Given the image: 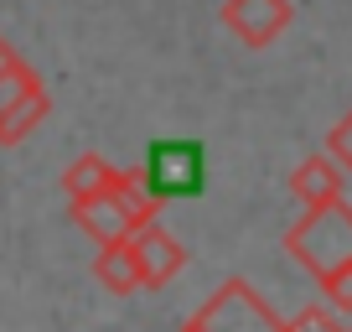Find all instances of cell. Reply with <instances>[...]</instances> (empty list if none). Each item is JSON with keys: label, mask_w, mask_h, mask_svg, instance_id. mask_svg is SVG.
<instances>
[{"label": "cell", "mask_w": 352, "mask_h": 332, "mask_svg": "<svg viewBox=\"0 0 352 332\" xmlns=\"http://www.w3.org/2000/svg\"><path fill=\"white\" fill-rule=\"evenodd\" d=\"M290 21H296V6L290 0H228L223 6V26H228L233 37H239L243 47H275L280 37L290 32Z\"/></svg>", "instance_id": "8992f818"}, {"label": "cell", "mask_w": 352, "mask_h": 332, "mask_svg": "<svg viewBox=\"0 0 352 332\" xmlns=\"http://www.w3.org/2000/svg\"><path fill=\"white\" fill-rule=\"evenodd\" d=\"M327 151L337 156V161H342V172L352 177V110H347V114H342V120L327 130Z\"/></svg>", "instance_id": "7c38bea8"}, {"label": "cell", "mask_w": 352, "mask_h": 332, "mask_svg": "<svg viewBox=\"0 0 352 332\" xmlns=\"http://www.w3.org/2000/svg\"><path fill=\"white\" fill-rule=\"evenodd\" d=\"M182 332H197V327H192V322H187V327H182Z\"/></svg>", "instance_id": "9a60e30c"}, {"label": "cell", "mask_w": 352, "mask_h": 332, "mask_svg": "<svg viewBox=\"0 0 352 332\" xmlns=\"http://www.w3.org/2000/svg\"><path fill=\"white\" fill-rule=\"evenodd\" d=\"M155 218H161V203L145 192L140 172H120V182H114L109 192L73 203V223H78L94 244L130 239L135 229H145V223H155Z\"/></svg>", "instance_id": "3957f363"}, {"label": "cell", "mask_w": 352, "mask_h": 332, "mask_svg": "<svg viewBox=\"0 0 352 332\" xmlns=\"http://www.w3.org/2000/svg\"><path fill=\"white\" fill-rule=\"evenodd\" d=\"M155 203H192L208 192V145L192 135H161L145 145V161L135 166Z\"/></svg>", "instance_id": "7a4b0ae2"}, {"label": "cell", "mask_w": 352, "mask_h": 332, "mask_svg": "<svg viewBox=\"0 0 352 332\" xmlns=\"http://www.w3.org/2000/svg\"><path fill=\"white\" fill-rule=\"evenodd\" d=\"M285 255L296 260L306 276H316V280L347 270L352 265V203L337 198V203L306 208L285 229Z\"/></svg>", "instance_id": "6da1fadb"}, {"label": "cell", "mask_w": 352, "mask_h": 332, "mask_svg": "<svg viewBox=\"0 0 352 332\" xmlns=\"http://www.w3.org/2000/svg\"><path fill=\"white\" fill-rule=\"evenodd\" d=\"M347 332H352V327H347Z\"/></svg>", "instance_id": "2e32d148"}, {"label": "cell", "mask_w": 352, "mask_h": 332, "mask_svg": "<svg viewBox=\"0 0 352 332\" xmlns=\"http://www.w3.org/2000/svg\"><path fill=\"white\" fill-rule=\"evenodd\" d=\"M321 291H327V301L337 311H352V265L337 270V276H327V280H321Z\"/></svg>", "instance_id": "4fadbf2b"}, {"label": "cell", "mask_w": 352, "mask_h": 332, "mask_svg": "<svg viewBox=\"0 0 352 332\" xmlns=\"http://www.w3.org/2000/svg\"><path fill=\"white\" fill-rule=\"evenodd\" d=\"M342 187H347V172L331 151H316L290 172V192H296L300 208H316V203H337Z\"/></svg>", "instance_id": "ba28073f"}, {"label": "cell", "mask_w": 352, "mask_h": 332, "mask_svg": "<svg viewBox=\"0 0 352 332\" xmlns=\"http://www.w3.org/2000/svg\"><path fill=\"white\" fill-rule=\"evenodd\" d=\"M114 182H120V166H109L99 151L73 156V161H67V172H63V192H67V203L99 198V192H109Z\"/></svg>", "instance_id": "30bf717a"}, {"label": "cell", "mask_w": 352, "mask_h": 332, "mask_svg": "<svg viewBox=\"0 0 352 332\" xmlns=\"http://www.w3.org/2000/svg\"><path fill=\"white\" fill-rule=\"evenodd\" d=\"M130 239H135V255H140V270H145V291H155V286H166V280L182 276L187 249H182V239H176L171 229H161V218L145 223V229H135Z\"/></svg>", "instance_id": "52a82bcc"}, {"label": "cell", "mask_w": 352, "mask_h": 332, "mask_svg": "<svg viewBox=\"0 0 352 332\" xmlns=\"http://www.w3.org/2000/svg\"><path fill=\"white\" fill-rule=\"evenodd\" d=\"M16 57H21V52H16V47H11V42H6V37H0V73H6V68H11V63H16Z\"/></svg>", "instance_id": "5bb4252c"}, {"label": "cell", "mask_w": 352, "mask_h": 332, "mask_svg": "<svg viewBox=\"0 0 352 332\" xmlns=\"http://www.w3.org/2000/svg\"><path fill=\"white\" fill-rule=\"evenodd\" d=\"M187 322L197 332H285V317L270 311V301H264L249 280H239V276L223 280Z\"/></svg>", "instance_id": "277c9868"}, {"label": "cell", "mask_w": 352, "mask_h": 332, "mask_svg": "<svg viewBox=\"0 0 352 332\" xmlns=\"http://www.w3.org/2000/svg\"><path fill=\"white\" fill-rule=\"evenodd\" d=\"M94 280H99L109 296H135V291H145V270H140V255H135V239L99 244V255H94Z\"/></svg>", "instance_id": "9c48e42d"}, {"label": "cell", "mask_w": 352, "mask_h": 332, "mask_svg": "<svg viewBox=\"0 0 352 332\" xmlns=\"http://www.w3.org/2000/svg\"><path fill=\"white\" fill-rule=\"evenodd\" d=\"M285 332H347L337 317V307H300L296 317H285Z\"/></svg>", "instance_id": "8fae6325"}, {"label": "cell", "mask_w": 352, "mask_h": 332, "mask_svg": "<svg viewBox=\"0 0 352 332\" xmlns=\"http://www.w3.org/2000/svg\"><path fill=\"white\" fill-rule=\"evenodd\" d=\"M52 114V94L36 78L32 63L16 57L6 73H0V145H21L36 125Z\"/></svg>", "instance_id": "5b68a950"}]
</instances>
